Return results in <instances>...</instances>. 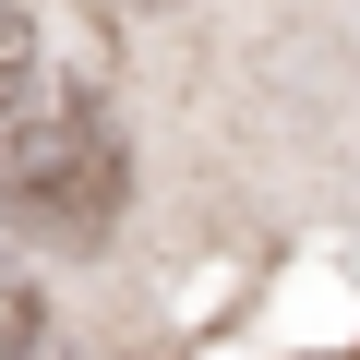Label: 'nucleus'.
<instances>
[{
    "label": "nucleus",
    "mask_w": 360,
    "mask_h": 360,
    "mask_svg": "<svg viewBox=\"0 0 360 360\" xmlns=\"http://www.w3.org/2000/svg\"><path fill=\"white\" fill-rule=\"evenodd\" d=\"M37 96V13H13V0H0V120H13Z\"/></svg>",
    "instance_id": "obj_2"
},
{
    "label": "nucleus",
    "mask_w": 360,
    "mask_h": 360,
    "mask_svg": "<svg viewBox=\"0 0 360 360\" xmlns=\"http://www.w3.org/2000/svg\"><path fill=\"white\" fill-rule=\"evenodd\" d=\"M37 360H60V348H37Z\"/></svg>",
    "instance_id": "obj_4"
},
{
    "label": "nucleus",
    "mask_w": 360,
    "mask_h": 360,
    "mask_svg": "<svg viewBox=\"0 0 360 360\" xmlns=\"http://www.w3.org/2000/svg\"><path fill=\"white\" fill-rule=\"evenodd\" d=\"M0 217L49 252H84L108 240L120 217V132L96 96H37L13 132H0Z\"/></svg>",
    "instance_id": "obj_1"
},
{
    "label": "nucleus",
    "mask_w": 360,
    "mask_h": 360,
    "mask_svg": "<svg viewBox=\"0 0 360 360\" xmlns=\"http://www.w3.org/2000/svg\"><path fill=\"white\" fill-rule=\"evenodd\" d=\"M0 360H37V288L0 276Z\"/></svg>",
    "instance_id": "obj_3"
}]
</instances>
